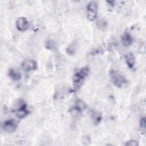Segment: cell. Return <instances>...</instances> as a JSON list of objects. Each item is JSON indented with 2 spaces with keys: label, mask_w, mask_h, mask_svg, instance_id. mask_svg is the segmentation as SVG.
Returning <instances> with one entry per match:
<instances>
[{
  "label": "cell",
  "mask_w": 146,
  "mask_h": 146,
  "mask_svg": "<svg viewBox=\"0 0 146 146\" xmlns=\"http://www.w3.org/2000/svg\"><path fill=\"white\" fill-rule=\"evenodd\" d=\"M89 68L87 66L82 68L78 71L75 72L73 76L72 83L75 90H77L81 87L84 79L88 75Z\"/></svg>",
  "instance_id": "1"
},
{
  "label": "cell",
  "mask_w": 146,
  "mask_h": 146,
  "mask_svg": "<svg viewBox=\"0 0 146 146\" xmlns=\"http://www.w3.org/2000/svg\"><path fill=\"white\" fill-rule=\"evenodd\" d=\"M110 76L112 84L118 88H121L127 83L125 77L119 71L111 70L110 72Z\"/></svg>",
  "instance_id": "2"
},
{
  "label": "cell",
  "mask_w": 146,
  "mask_h": 146,
  "mask_svg": "<svg viewBox=\"0 0 146 146\" xmlns=\"http://www.w3.org/2000/svg\"><path fill=\"white\" fill-rule=\"evenodd\" d=\"M87 18L90 21H94L98 15V3L96 1H90L87 5Z\"/></svg>",
  "instance_id": "3"
},
{
  "label": "cell",
  "mask_w": 146,
  "mask_h": 146,
  "mask_svg": "<svg viewBox=\"0 0 146 146\" xmlns=\"http://www.w3.org/2000/svg\"><path fill=\"white\" fill-rule=\"evenodd\" d=\"M21 67L25 71H33L37 69V63L34 59H26L22 62Z\"/></svg>",
  "instance_id": "4"
},
{
  "label": "cell",
  "mask_w": 146,
  "mask_h": 146,
  "mask_svg": "<svg viewBox=\"0 0 146 146\" xmlns=\"http://www.w3.org/2000/svg\"><path fill=\"white\" fill-rule=\"evenodd\" d=\"M16 27L19 31H25L29 27V23L26 17H19L15 22Z\"/></svg>",
  "instance_id": "5"
},
{
  "label": "cell",
  "mask_w": 146,
  "mask_h": 146,
  "mask_svg": "<svg viewBox=\"0 0 146 146\" xmlns=\"http://www.w3.org/2000/svg\"><path fill=\"white\" fill-rule=\"evenodd\" d=\"M3 130L7 133H13L15 132L17 128V124L14 120L10 119L5 121L3 124Z\"/></svg>",
  "instance_id": "6"
},
{
  "label": "cell",
  "mask_w": 146,
  "mask_h": 146,
  "mask_svg": "<svg viewBox=\"0 0 146 146\" xmlns=\"http://www.w3.org/2000/svg\"><path fill=\"white\" fill-rule=\"evenodd\" d=\"M133 37L128 32H125L121 36V42L124 47L131 46L133 42Z\"/></svg>",
  "instance_id": "7"
},
{
  "label": "cell",
  "mask_w": 146,
  "mask_h": 146,
  "mask_svg": "<svg viewBox=\"0 0 146 146\" xmlns=\"http://www.w3.org/2000/svg\"><path fill=\"white\" fill-rule=\"evenodd\" d=\"M29 113V111L27 109V106L26 104L23 103L17 110L16 112V115L18 118L21 119L26 117Z\"/></svg>",
  "instance_id": "8"
},
{
  "label": "cell",
  "mask_w": 146,
  "mask_h": 146,
  "mask_svg": "<svg viewBox=\"0 0 146 146\" xmlns=\"http://www.w3.org/2000/svg\"><path fill=\"white\" fill-rule=\"evenodd\" d=\"M125 59L128 67L130 69H133L135 64V56L132 52H129L125 55Z\"/></svg>",
  "instance_id": "9"
},
{
  "label": "cell",
  "mask_w": 146,
  "mask_h": 146,
  "mask_svg": "<svg viewBox=\"0 0 146 146\" xmlns=\"http://www.w3.org/2000/svg\"><path fill=\"white\" fill-rule=\"evenodd\" d=\"M8 76L14 81L19 80L22 78V74L16 70L10 68L8 71Z\"/></svg>",
  "instance_id": "10"
},
{
  "label": "cell",
  "mask_w": 146,
  "mask_h": 146,
  "mask_svg": "<svg viewBox=\"0 0 146 146\" xmlns=\"http://www.w3.org/2000/svg\"><path fill=\"white\" fill-rule=\"evenodd\" d=\"M86 106L85 103L81 100H77L75 103V106L72 108V110L70 111H75L76 112H80L86 108Z\"/></svg>",
  "instance_id": "11"
},
{
  "label": "cell",
  "mask_w": 146,
  "mask_h": 146,
  "mask_svg": "<svg viewBox=\"0 0 146 146\" xmlns=\"http://www.w3.org/2000/svg\"><path fill=\"white\" fill-rule=\"evenodd\" d=\"M91 118L95 124H98L101 122L102 115L98 112L92 111L91 113Z\"/></svg>",
  "instance_id": "12"
},
{
  "label": "cell",
  "mask_w": 146,
  "mask_h": 146,
  "mask_svg": "<svg viewBox=\"0 0 146 146\" xmlns=\"http://www.w3.org/2000/svg\"><path fill=\"white\" fill-rule=\"evenodd\" d=\"M107 23L106 21L104 19L99 20L96 22V26L100 30H102L105 29L107 27Z\"/></svg>",
  "instance_id": "13"
},
{
  "label": "cell",
  "mask_w": 146,
  "mask_h": 146,
  "mask_svg": "<svg viewBox=\"0 0 146 146\" xmlns=\"http://www.w3.org/2000/svg\"><path fill=\"white\" fill-rule=\"evenodd\" d=\"M76 51V48H75V46L74 45V44H71L70 45H69L67 49H66V52H67V54H70V55H72L74 54L75 51Z\"/></svg>",
  "instance_id": "14"
},
{
  "label": "cell",
  "mask_w": 146,
  "mask_h": 146,
  "mask_svg": "<svg viewBox=\"0 0 146 146\" xmlns=\"http://www.w3.org/2000/svg\"><path fill=\"white\" fill-rule=\"evenodd\" d=\"M124 145L125 146H137V145H139V143L137 140L131 139L126 141Z\"/></svg>",
  "instance_id": "15"
},
{
  "label": "cell",
  "mask_w": 146,
  "mask_h": 146,
  "mask_svg": "<svg viewBox=\"0 0 146 146\" xmlns=\"http://www.w3.org/2000/svg\"><path fill=\"white\" fill-rule=\"evenodd\" d=\"M140 125L141 128L145 129V125H146V119L145 117H142L140 120Z\"/></svg>",
  "instance_id": "16"
},
{
  "label": "cell",
  "mask_w": 146,
  "mask_h": 146,
  "mask_svg": "<svg viewBox=\"0 0 146 146\" xmlns=\"http://www.w3.org/2000/svg\"><path fill=\"white\" fill-rule=\"evenodd\" d=\"M82 143L84 145H88L91 143V140L88 136H85L83 138Z\"/></svg>",
  "instance_id": "17"
},
{
  "label": "cell",
  "mask_w": 146,
  "mask_h": 146,
  "mask_svg": "<svg viewBox=\"0 0 146 146\" xmlns=\"http://www.w3.org/2000/svg\"><path fill=\"white\" fill-rule=\"evenodd\" d=\"M102 50L101 48H96L95 50H92V51L91 52V54H92V55H98L101 54V51Z\"/></svg>",
  "instance_id": "18"
},
{
  "label": "cell",
  "mask_w": 146,
  "mask_h": 146,
  "mask_svg": "<svg viewBox=\"0 0 146 146\" xmlns=\"http://www.w3.org/2000/svg\"><path fill=\"white\" fill-rule=\"evenodd\" d=\"M108 3H109L110 4V5L111 6H113V5H114V1H107Z\"/></svg>",
  "instance_id": "19"
}]
</instances>
